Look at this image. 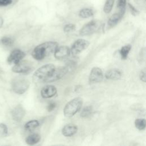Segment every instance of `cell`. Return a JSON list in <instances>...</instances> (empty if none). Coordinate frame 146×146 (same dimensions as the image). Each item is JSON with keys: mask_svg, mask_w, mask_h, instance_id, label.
Instances as JSON below:
<instances>
[{"mask_svg": "<svg viewBox=\"0 0 146 146\" xmlns=\"http://www.w3.org/2000/svg\"><path fill=\"white\" fill-rule=\"evenodd\" d=\"M58 46L56 42L52 41L42 43L34 48L32 52V56L36 60H42L54 53Z\"/></svg>", "mask_w": 146, "mask_h": 146, "instance_id": "obj_1", "label": "cell"}, {"mask_svg": "<svg viewBox=\"0 0 146 146\" xmlns=\"http://www.w3.org/2000/svg\"><path fill=\"white\" fill-rule=\"evenodd\" d=\"M54 68L55 66L52 64H47L41 66L34 73L33 76V81L35 83L44 82L51 75Z\"/></svg>", "mask_w": 146, "mask_h": 146, "instance_id": "obj_2", "label": "cell"}, {"mask_svg": "<svg viewBox=\"0 0 146 146\" xmlns=\"http://www.w3.org/2000/svg\"><path fill=\"white\" fill-rule=\"evenodd\" d=\"M83 100L79 97L75 98L68 102L63 109V114L66 117H70L78 112L82 107Z\"/></svg>", "mask_w": 146, "mask_h": 146, "instance_id": "obj_3", "label": "cell"}, {"mask_svg": "<svg viewBox=\"0 0 146 146\" xmlns=\"http://www.w3.org/2000/svg\"><path fill=\"white\" fill-rule=\"evenodd\" d=\"M29 81L23 77H15L11 81L12 90L17 94H24L29 88Z\"/></svg>", "mask_w": 146, "mask_h": 146, "instance_id": "obj_4", "label": "cell"}, {"mask_svg": "<svg viewBox=\"0 0 146 146\" xmlns=\"http://www.w3.org/2000/svg\"><path fill=\"white\" fill-rule=\"evenodd\" d=\"M101 26V22L98 20H92L85 24L80 30L79 34L81 36L91 35L97 31Z\"/></svg>", "mask_w": 146, "mask_h": 146, "instance_id": "obj_5", "label": "cell"}, {"mask_svg": "<svg viewBox=\"0 0 146 146\" xmlns=\"http://www.w3.org/2000/svg\"><path fill=\"white\" fill-rule=\"evenodd\" d=\"M69 71L68 68L65 66L54 68L51 75L45 80L44 82H52L56 81L63 77L67 72Z\"/></svg>", "mask_w": 146, "mask_h": 146, "instance_id": "obj_6", "label": "cell"}, {"mask_svg": "<svg viewBox=\"0 0 146 146\" xmlns=\"http://www.w3.org/2000/svg\"><path fill=\"white\" fill-rule=\"evenodd\" d=\"M89 42L87 40L83 39H78L72 44L70 49V52L72 55H78L87 48L89 46Z\"/></svg>", "mask_w": 146, "mask_h": 146, "instance_id": "obj_7", "label": "cell"}, {"mask_svg": "<svg viewBox=\"0 0 146 146\" xmlns=\"http://www.w3.org/2000/svg\"><path fill=\"white\" fill-rule=\"evenodd\" d=\"M32 66L30 63L26 61H20L14 64L12 68V71L16 73L29 74L32 70Z\"/></svg>", "mask_w": 146, "mask_h": 146, "instance_id": "obj_8", "label": "cell"}, {"mask_svg": "<svg viewBox=\"0 0 146 146\" xmlns=\"http://www.w3.org/2000/svg\"><path fill=\"white\" fill-rule=\"evenodd\" d=\"M25 54L19 49L14 50L9 55L7 59V63L9 64H17L22 60L25 57Z\"/></svg>", "mask_w": 146, "mask_h": 146, "instance_id": "obj_9", "label": "cell"}, {"mask_svg": "<svg viewBox=\"0 0 146 146\" xmlns=\"http://www.w3.org/2000/svg\"><path fill=\"white\" fill-rule=\"evenodd\" d=\"M103 79V73L102 70L97 67L92 68L89 75V82L91 83H99Z\"/></svg>", "mask_w": 146, "mask_h": 146, "instance_id": "obj_10", "label": "cell"}, {"mask_svg": "<svg viewBox=\"0 0 146 146\" xmlns=\"http://www.w3.org/2000/svg\"><path fill=\"white\" fill-rule=\"evenodd\" d=\"M54 53V56L58 60H63L68 58L71 53L70 49L66 46H61L56 48Z\"/></svg>", "mask_w": 146, "mask_h": 146, "instance_id": "obj_11", "label": "cell"}, {"mask_svg": "<svg viewBox=\"0 0 146 146\" xmlns=\"http://www.w3.org/2000/svg\"><path fill=\"white\" fill-rule=\"evenodd\" d=\"M26 112L21 105H17L11 111V116L15 121L19 122L22 120L25 115Z\"/></svg>", "mask_w": 146, "mask_h": 146, "instance_id": "obj_12", "label": "cell"}, {"mask_svg": "<svg viewBox=\"0 0 146 146\" xmlns=\"http://www.w3.org/2000/svg\"><path fill=\"white\" fill-rule=\"evenodd\" d=\"M56 92V88L54 86L47 85L42 88L40 91V95L43 98H50L55 96Z\"/></svg>", "mask_w": 146, "mask_h": 146, "instance_id": "obj_13", "label": "cell"}, {"mask_svg": "<svg viewBox=\"0 0 146 146\" xmlns=\"http://www.w3.org/2000/svg\"><path fill=\"white\" fill-rule=\"evenodd\" d=\"M77 127L73 124H68L63 127L62 130L63 135L66 137H70L74 135L77 132Z\"/></svg>", "mask_w": 146, "mask_h": 146, "instance_id": "obj_14", "label": "cell"}, {"mask_svg": "<svg viewBox=\"0 0 146 146\" xmlns=\"http://www.w3.org/2000/svg\"><path fill=\"white\" fill-rule=\"evenodd\" d=\"M121 73L117 69H111L108 70L105 74V78L110 80H118L121 78Z\"/></svg>", "mask_w": 146, "mask_h": 146, "instance_id": "obj_15", "label": "cell"}, {"mask_svg": "<svg viewBox=\"0 0 146 146\" xmlns=\"http://www.w3.org/2000/svg\"><path fill=\"white\" fill-rule=\"evenodd\" d=\"M122 17L123 16H121L119 13H115L112 14L108 19V21L107 22L108 26L110 27H112L115 26L119 22V21L120 20Z\"/></svg>", "mask_w": 146, "mask_h": 146, "instance_id": "obj_16", "label": "cell"}, {"mask_svg": "<svg viewBox=\"0 0 146 146\" xmlns=\"http://www.w3.org/2000/svg\"><path fill=\"white\" fill-rule=\"evenodd\" d=\"M40 140V136L38 133H33L28 136L26 139V143L28 145H34Z\"/></svg>", "mask_w": 146, "mask_h": 146, "instance_id": "obj_17", "label": "cell"}, {"mask_svg": "<svg viewBox=\"0 0 146 146\" xmlns=\"http://www.w3.org/2000/svg\"><path fill=\"white\" fill-rule=\"evenodd\" d=\"M14 43V40L13 38L9 36H3L0 39V44L5 47H11Z\"/></svg>", "mask_w": 146, "mask_h": 146, "instance_id": "obj_18", "label": "cell"}, {"mask_svg": "<svg viewBox=\"0 0 146 146\" xmlns=\"http://www.w3.org/2000/svg\"><path fill=\"white\" fill-rule=\"evenodd\" d=\"M39 123L36 120H32L27 122L25 125V128L26 130L29 131H31L35 129L36 127L39 126Z\"/></svg>", "mask_w": 146, "mask_h": 146, "instance_id": "obj_19", "label": "cell"}, {"mask_svg": "<svg viewBox=\"0 0 146 146\" xmlns=\"http://www.w3.org/2000/svg\"><path fill=\"white\" fill-rule=\"evenodd\" d=\"M94 14V12L92 9L88 8H84L80 10L79 13V15L81 18H87L93 16Z\"/></svg>", "mask_w": 146, "mask_h": 146, "instance_id": "obj_20", "label": "cell"}, {"mask_svg": "<svg viewBox=\"0 0 146 146\" xmlns=\"http://www.w3.org/2000/svg\"><path fill=\"white\" fill-rule=\"evenodd\" d=\"M131 49V46L130 44H127L121 47L120 50V54L123 59H127L128 55Z\"/></svg>", "mask_w": 146, "mask_h": 146, "instance_id": "obj_21", "label": "cell"}, {"mask_svg": "<svg viewBox=\"0 0 146 146\" xmlns=\"http://www.w3.org/2000/svg\"><path fill=\"white\" fill-rule=\"evenodd\" d=\"M127 1L126 0H118L117 7L119 10V13L121 16H123L126 8Z\"/></svg>", "mask_w": 146, "mask_h": 146, "instance_id": "obj_22", "label": "cell"}, {"mask_svg": "<svg viewBox=\"0 0 146 146\" xmlns=\"http://www.w3.org/2000/svg\"><path fill=\"white\" fill-rule=\"evenodd\" d=\"M114 2L115 0H106L103 7V11L105 13L108 14L111 11L113 8Z\"/></svg>", "mask_w": 146, "mask_h": 146, "instance_id": "obj_23", "label": "cell"}, {"mask_svg": "<svg viewBox=\"0 0 146 146\" xmlns=\"http://www.w3.org/2000/svg\"><path fill=\"white\" fill-rule=\"evenodd\" d=\"M135 125L138 129L143 130L145 128L146 121L144 119H137L135 121Z\"/></svg>", "mask_w": 146, "mask_h": 146, "instance_id": "obj_24", "label": "cell"}, {"mask_svg": "<svg viewBox=\"0 0 146 146\" xmlns=\"http://www.w3.org/2000/svg\"><path fill=\"white\" fill-rule=\"evenodd\" d=\"M92 108L91 106H86L84 107L80 113V116L82 117H87L91 115Z\"/></svg>", "mask_w": 146, "mask_h": 146, "instance_id": "obj_25", "label": "cell"}, {"mask_svg": "<svg viewBox=\"0 0 146 146\" xmlns=\"http://www.w3.org/2000/svg\"><path fill=\"white\" fill-rule=\"evenodd\" d=\"M7 127L4 123H0V138L5 137L7 135Z\"/></svg>", "mask_w": 146, "mask_h": 146, "instance_id": "obj_26", "label": "cell"}, {"mask_svg": "<svg viewBox=\"0 0 146 146\" xmlns=\"http://www.w3.org/2000/svg\"><path fill=\"white\" fill-rule=\"evenodd\" d=\"M75 25L72 23L67 24L64 26L63 31L65 33H70L72 31H74L75 30Z\"/></svg>", "mask_w": 146, "mask_h": 146, "instance_id": "obj_27", "label": "cell"}, {"mask_svg": "<svg viewBox=\"0 0 146 146\" xmlns=\"http://www.w3.org/2000/svg\"><path fill=\"white\" fill-rule=\"evenodd\" d=\"M128 7H129V9L131 13V14L134 15V16H136L137 15H138L139 14V11L134 7L130 3H128Z\"/></svg>", "mask_w": 146, "mask_h": 146, "instance_id": "obj_28", "label": "cell"}, {"mask_svg": "<svg viewBox=\"0 0 146 146\" xmlns=\"http://www.w3.org/2000/svg\"><path fill=\"white\" fill-rule=\"evenodd\" d=\"M12 0H0V7L7 6L12 3Z\"/></svg>", "mask_w": 146, "mask_h": 146, "instance_id": "obj_29", "label": "cell"}, {"mask_svg": "<svg viewBox=\"0 0 146 146\" xmlns=\"http://www.w3.org/2000/svg\"><path fill=\"white\" fill-rule=\"evenodd\" d=\"M145 69L144 68L140 72V75H139V77L140 80L143 82H145V79H146V76H145Z\"/></svg>", "mask_w": 146, "mask_h": 146, "instance_id": "obj_30", "label": "cell"}, {"mask_svg": "<svg viewBox=\"0 0 146 146\" xmlns=\"http://www.w3.org/2000/svg\"><path fill=\"white\" fill-rule=\"evenodd\" d=\"M56 107V103H54V102H51L50 103L48 104L47 107V111H49V112H51L52 111H53Z\"/></svg>", "mask_w": 146, "mask_h": 146, "instance_id": "obj_31", "label": "cell"}, {"mask_svg": "<svg viewBox=\"0 0 146 146\" xmlns=\"http://www.w3.org/2000/svg\"><path fill=\"white\" fill-rule=\"evenodd\" d=\"M135 2L139 6H143L145 5V0H134Z\"/></svg>", "mask_w": 146, "mask_h": 146, "instance_id": "obj_32", "label": "cell"}, {"mask_svg": "<svg viewBox=\"0 0 146 146\" xmlns=\"http://www.w3.org/2000/svg\"><path fill=\"white\" fill-rule=\"evenodd\" d=\"M3 19L2 18V17H0V28H1L3 26Z\"/></svg>", "mask_w": 146, "mask_h": 146, "instance_id": "obj_33", "label": "cell"}]
</instances>
